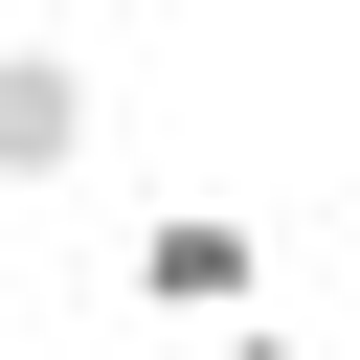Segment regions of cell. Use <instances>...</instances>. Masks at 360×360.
<instances>
[{"mask_svg":"<svg viewBox=\"0 0 360 360\" xmlns=\"http://www.w3.org/2000/svg\"><path fill=\"white\" fill-rule=\"evenodd\" d=\"M68 158H90V68H68V45H0V202L68 180Z\"/></svg>","mask_w":360,"mask_h":360,"instance_id":"cell-2","label":"cell"},{"mask_svg":"<svg viewBox=\"0 0 360 360\" xmlns=\"http://www.w3.org/2000/svg\"><path fill=\"white\" fill-rule=\"evenodd\" d=\"M135 292H158V315H248V292H270V248H248L225 202H158V225H135Z\"/></svg>","mask_w":360,"mask_h":360,"instance_id":"cell-1","label":"cell"}]
</instances>
